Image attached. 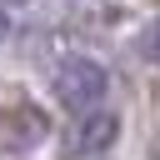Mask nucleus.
I'll return each instance as SVG.
<instances>
[{"label": "nucleus", "mask_w": 160, "mask_h": 160, "mask_svg": "<svg viewBox=\"0 0 160 160\" xmlns=\"http://www.w3.org/2000/svg\"><path fill=\"white\" fill-rule=\"evenodd\" d=\"M40 140H45V115L35 105H15V110L0 115V145L5 150H30Z\"/></svg>", "instance_id": "3"}, {"label": "nucleus", "mask_w": 160, "mask_h": 160, "mask_svg": "<svg viewBox=\"0 0 160 160\" xmlns=\"http://www.w3.org/2000/svg\"><path fill=\"white\" fill-rule=\"evenodd\" d=\"M140 55H145L150 65H160V20H150V25L140 30Z\"/></svg>", "instance_id": "4"}, {"label": "nucleus", "mask_w": 160, "mask_h": 160, "mask_svg": "<svg viewBox=\"0 0 160 160\" xmlns=\"http://www.w3.org/2000/svg\"><path fill=\"white\" fill-rule=\"evenodd\" d=\"M5 30H10V25H5V10H0V40H5Z\"/></svg>", "instance_id": "5"}, {"label": "nucleus", "mask_w": 160, "mask_h": 160, "mask_svg": "<svg viewBox=\"0 0 160 160\" xmlns=\"http://www.w3.org/2000/svg\"><path fill=\"white\" fill-rule=\"evenodd\" d=\"M50 85H55V100H60L65 110H90V105L105 100L110 75H105L95 60H85V55H65V60L55 65Z\"/></svg>", "instance_id": "1"}, {"label": "nucleus", "mask_w": 160, "mask_h": 160, "mask_svg": "<svg viewBox=\"0 0 160 160\" xmlns=\"http://www.w3.org/2000/svg\"><path fill=\"white\" fill-rule=\"evenodd\" d=\"M10 5H15V0H10Z\"/></svg>", "instance_id": "6"}, {"label": "nucleus", "mask_w": 160, "mask_h": 160, "mask_svg": "<svg viewBox=\"0 0 160 160\" xmlns=\"http://www.w3.org/2000/svg\"><path fill=\"white\" fill-rule=\"evenodd\" d=\"M115 135H120V115H115V110H85V115L65 130L60 150H65V155H100Z\"/></svg>", "instance_id": "2"}]
</instances>
